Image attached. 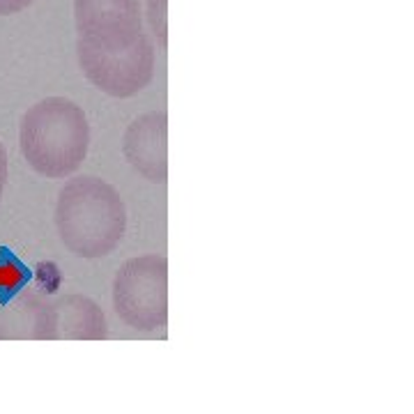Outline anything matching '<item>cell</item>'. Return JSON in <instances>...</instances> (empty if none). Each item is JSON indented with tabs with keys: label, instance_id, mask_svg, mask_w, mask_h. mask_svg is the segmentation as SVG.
I'll return each mask as SVG.
<instances>
[{
	"label": "cell",
	"instance_id": "3957f363",
	"mask_svg": "<svg viewBox=\"0 0 414 414\" xmlns=\"http://www.w3.org/2000/svg\"><path fill=\"white\" fill-rule=\"evenodd\" d=\"M113 309L136 332H157L168 322V260L157 253L129 258L113 279Z\"/></svg>",
	"mask_w": 414,
	"mask_h": 414
},
{
	"label": "cell",
	"instance_id": "ba28073f",
	"mask_svg": "<svg viewBox=\"0 0 414 414\" xmlns=\"http://www.w3.org/2000/svg\"><path fill=\"white\" fill-rule=\"evenodd\" d=\"M49 299L35 290L0 293V341H46Z\"/></svg>",
	"mask_w": 414,
	"mask_h": 414
},
{
	"label": "cell",
	"instance_id": "9c48e42d",
	"mask_svg": "<svg viewBox=\"0 0 414 414\" xmlns=\"http://www.w3.org/2000/svg\"><path fill=\"white\" fill-rule=\"evenodd\" d=\"M148 23L161 49L168 46V0H148Z\"/></svg>",
	"mask_w": 414,
	"mask_h": 414
},
{
	"label": "cell",
	"instance_id": "7a4b0ae2",
	"mask_svg": "<svg viewBox=\"0 0 414 414\" xmlns=\"http://www.w3.org/2000/svg\"><path fill=\"white\" fill-rule=\"evenodd\" d=\"M19 148L37 175L65 180L81 168L90 148L86 111L67 97H46L23 113Z\"/></svg>",
	"mask_w": 414,
	"mask_h": 414
},
{
	"label": "cell",
	"instance_id": "5b68a950",
	"mask_svg": "<svg viewBox=\"0 0 414 414\" xmlns=\"http://www.w3.org/2000/svg\"><path fill=\"white\" fill-rule=\"evenodd\" d=\"M79 65L83 69V76L102 90L104 95L115 99H127L138 95L141 90L150 86L155 76V42L148 35L143 42L127 51L118 53H95L76 49Z\"/></svg>",
	"mask_w": 414,
	"mask_h": 414
},
{
	"label": "cell",
	"instance_id": "30bf717a",
	"mask_svg": "<svg viewBox=\"0 0 414 414\" xmlns=\"http://www.w3.org/2000/svg\"><path fill=\"white\" fill-rule=\"evenodd\" d=\"M28 5H33V0H0V17H10L21 10H26Z\"/></svg>",
	"mask_w": 414,
	"mask_h": 414
},
{
	"label": "cell",
	"instance_id": "277c9868",
	"mask_svg": "<svg viewBox=\"0 0 414 414\" xmlns=\"http://www.w3.org/2000/svg\"><path fill=\"white\" fill-rule=\"evenodd\" d=\"M74 21L83 51L118 53L148 37L138 0H74Z\"/></svg>",
	"mask_w": 414,
	"mask_h": 414
},
{
	"label": "cell",
	"instance_id": "52a82bcc",
	"mask_svg": "<svg viewBox=\"0 0 414 414\" xmlns=\"http://www.w3.org/2000/svg\"><path fill=\"white\" fill-rule=\"evenodd\" d=\"M109 336L106 316L95 299L63 295L49 299L46 341H104Z\"/></svg>",
	"mask_w": 414,
	"mask_h": 414
},
{
	"label": "cell",
	"instance_id": "6da1fadb",
	"mask_svg": "<svg viewBox=\"0 0 414 414\" xmlns=\"http://www.w3.org/2000/svg\"><path fill=\"white\" fill-rule=\"evenodd\" d=\"M53 221L72 256L95 260L109 256L122 242L127 207L113 184L95 175H76L60 189Z\"/></svg>",
	"mask_w": 414,
	"mask_h": 414
},
{
	"label": "cell",
	"instance_id": "8992f818",
	"mask_svg": "<svg viewBox=\"0 0 414 414\" xmlns=\"http://www.w3.org/2000/svg\"><path fill=\"white\" fill-rule=\"evenodd\" d=\"M122 155L129 166L152 184L168 180V115L166 111L143 113L125 129Z\"/></svg>",
	"mask_w": 414,
	"mask_h": 414
},
{
	"label": "cell",
	"instance_id": "8fae6325",
	"mask_svg": "<svg viewBox=\"0 0 414 414\" xmlns=\"http://www.w3.org/2000/svg\"><path fill=\"white\" fill-rule=\"evenodd\" d=\"M7 178H10V157H7L5 145L0 141V196H3V191H5Z\"/></svg>",
	"mask_w": 414,
	"mask_h": 414
}]
</instances>
